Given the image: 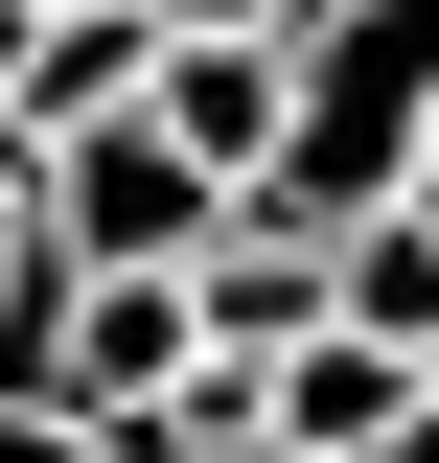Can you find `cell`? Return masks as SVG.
<instances>
[{
  "label": "cell",
  "mask_w": 439,
  "mask_h": 463,
  "mask_svg": "<svg viewBox=\"0 0 439 463\" xmlns=\"http://www.w3.org/2000/svg\"><path fill=\"white\" fill-rule=\"evenodd\" d=\"M416 139H439V0H301L277 24V163H255V209H370V185H416Z\"/></svg>",
  "instance_id": "cell-1"
},
{
  "label": "cell",
  "mask_w": 439,
  "mask_h": 463,
  "mask_svg": "<svg viewBox=\"0 0 439 463\" xmlns=\"http://www.w3.org/2000/svg\"><path fill=\"white\" fill-rule=\"evenodd\" d=\"M23 209H47V255H209L231 185L185 163L139 93H116V116H70V139H23Z\"/></svg>",
  "instance_id": "cell-2"
},
{
  "label": "cell",
  "mask_w": 439,
  "mask_h": 463,
  "mask_svg": "<svg viewBox=\"0 0 439 463\" xmlns=\"http://www.w3.org/2000/svg\"><path fill=\"white\" fill-rule=\"evenodd\" d=\"M139 116H163L185 163L255 209V163H277V24H163V70H139Z\"/></svg>",
  "instance_id": "cell-3"
},
{
  "label": "cell",
  "mask_w": 439,
  "mask_h": 463,
  "mask_svg": "<svg viewBox=\"0 0 439 463\" xmlns=\"http://www.w3.org/2000/svg\"><path fill=\"white\" fill-rule=\"evenodd\" d=\"M393 394H416V347H393V325H347V301H324L301 347H255V440H324V463H370V440H393Z\"/></svg>",
  "instance_id": "cell-4"
},
{
  "label": "cell",
  "mask_w": 439,
  "mask_h": 463,
  "mask_svg": "<svg viewBox=\"0 0 439 463\" xmlns=\"http://www.w3.org/2000/svg\"><path fill=\"white\" fill-rule=\"evenodd\" d=\"M0 463H139L116 417H47V394H0Z\"/></svg>",
  "instance_id": "cell-5"
},
{
  "label": "cell",
  "mask_w": 439,
  "mask_h": 463,
  "mask_svg": "<svg viewBox=\"0 0 439 463\" xmlns=\"http://www.w3.org/2000/svg\"><path fill=\"white\" fill-rule=\"evenodd\" d=\"M370 463H439V371H416V394H393V440H370Z\"/></svg>",
  "instance_id": "cell-6"
},
{
  "label": "cell",
  "mask_w": 439,
  "mask_h": 463,
  "mask_svg": "<svg viewBox=\"0 0 439 463\" xmlns=\"http://www.w3.org/2000/svg\"><path fill=\"white\" fill-rule=\"evenodd\" d=\"M139 24H301V0H139Z\"/></svg>",
  "instance_id": "cell-7"
},
{
  "label": "cell",
  "mask_w": 439,
  "mask_h": 463,
  "mask_svg": "<svg viewBox=\"0 0 439 463\" xmlns=\"http://www.w3.org/2000/svg\"><path fill=\"white\" fill-rule=\"evenodd\" d=\"M0 93H23V0H0Z\"/></svg>",
  "instance_id": "cell-8"
},
{
  "label": "cell",
  "mask_w": 439,
  "mask_h": 463,
  "mask_svg": "<svg viewBox=\"0 0 439 463\" xmlns=\"http://www.w3.org/2000/svg\"><path fill=\"white\" fill-rule=\"evenodd\" d=\"M0 255H23V163H0Z\"/></svg>",
  "instance_id": "cell-9"
},
{
  "label": "cell",
  "mask_w": 439,
  "mask_h": 463,
  "mask_svg": "<svg viewBox=\"0 0 439 463\" xmlns=\"http://www.w3.org/2000/svg\"><path fill=\"white\" fill-rule=\"evenodd\" d=\"M231 463H324V440H231Z\"/></svg>",
  "instance_id": "cell-10"
},
{
  "label": "cell",
  "mask_w": 439,
  "mask_h": 463,
  "mask_svg": "<svg viewBox=\"0 0 439 463\" xmlns=\"http://www.w3.org/2000/svg\"><path fill=\"white\" fill-rule=\"evenodd\" d=\"M416 209H439V139H416Z\"/></svg>",
  "instance_id": "cell-11"
},
{
  "label": "cell",
  "mask_w": 439,
  "mask_h": 463,
  "mask_svg": "<svg viewBox=\"0 0 439 463\" xmlns=\"http://www.w3.org/2000/svg\"><path fill=\"white\" fill-rule=\"evenodd\" d=\"M23 24H47V0H23Z\"/></svg>",
  "instance_id": "cell-12"
}]
</instances>
